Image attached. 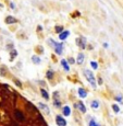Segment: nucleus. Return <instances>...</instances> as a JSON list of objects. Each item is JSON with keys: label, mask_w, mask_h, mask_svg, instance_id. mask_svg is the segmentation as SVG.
<instances>
[{"label": "nucleus", "mask_w": 123, "mask_h": 126, "mask_svg": "<svg viewBox=\"0 0 123 126\" xmlns=\"http://www.w3.org/2000/svg\"><path fill=\"white\" fill-rule=\"evenodd\" d=\"M84 75H85L87 81L93 86V88H96V87H97V84H96V78H95V76H94L93 72H91L90 70L86 69V70H84Z\"/></svg>", "instance_id": "nucleus-1"}, {"label": "nucleus", "mask_w": 123, "mask_h": 126, "mask_svg": "<svg viewBox=\"0 0 123 126\" xmlns=\"http://www.w3.org/2000/svg\"><path fill=\"white\" fill-rule=\"evenodd\" d=\"M49 42H50V44L55 47L56 54L57 55H61L62 54V49H63V44H62V43H57V42H55V41H52V40H49Z\"/></svg>", "instance_id": "nucleus-2"}, {"label": "nucleus", "mask_w": 123, "mask_h": 126, "mask_svg": "<svg viewBox=\"0 0 123 126\" xmlns=\"http://www.w3.org/2000/svg\"><path fill=\"white\" fill-rule=\"evenodd\" d=\"M56 123L58 126H67V121L62 115H57L56 116Z\"/></svg>", "instance_id": "nucleus-3"}, {"label": "nucleus", "mask_w": 123, "mask_h": 126, "mask_svg": "<svg viewBox=\"0 0 123 126\" xmlns=\"http://www.w3.org/2000/svg\"><path fill=\"white\" fill-rule=\"evenodd\" d=\"M15 117H16V120H18L19 122H23V121L25 120V116H24L23 113L21 112V111H19V110L15 111Z\"/></svg>", "instance_id": "nucleus-4"}, {"label": "nucleus", "mask_w": 123, "mask_h": 126, "mask_svg": "<svg viewBox=\"0 0 123 126\" xmlns=\"http://www.w3.org/2000/svg\"><path fill=\"white\" fill-rule=\"evenodd\" d=\"M78 95H79V98H82V99H84V98H86L87 96V91L85 90V89H83V88H78Z\"/></svg>", "instance_id": "nucleus-5"}, {"label": "nucleus", "mask_w": 123, "mask_h": 126, "mask_svg": "<svg viewBox=\"0 0 123 126\" xmlns=\"http://www.w3.org/2000/svg\"><path fill=\"white\" fill-rule=\"evenodd\" d=\"M54 104L56 108H60V104H61V102H60L59 98H58V92H55V96H54Z\"/></svg>", "instance_id": "nucleus-6"}, {"label": "nucleus", "mask_w": 123, "mask_h": 126, "mask_svg": "<svg viewBox=\"0 0 123 126\" xmlns=\"http://www.w3.org/2000/svg\"><path fill=\"white\" fill-rule=\"evenodd\" d=\"M69 35H70V32H69V31H62V32L59 34V38H60L61 41H64Z\"/></svg>", "instance_id": "nucleus-7"}, {"label": "nucleus", "mask_w": 123, "mask_h": 126, "mask_svg": "<svg viewBox=\"0 0 123 126\" xmlns=\"http://www.w3.org/2000/svg\"><path fill=\"white\" fill-rule=\"evenodd\" d=\"M38 106H39L40 109H42L43 111H45L46 112V114H49L50 113V110H49V108H48L46 104H44V103H38Z\"/></svg>", "instance_id": "nucleus-8"}, {"label": "nucleus", "mask_w": 123, "mask_h": 126, "mask_svg": "<svg viewBox=\"0 0 123 126\" xmlns=\"http://www.w3.org/2000/svg\"><path fill=\"white\" fill-rule=\"evenodd\" d=\"M62 113H63L64 116H69L70 114H71V109H70L67 105L63 106V109H62Z\"/></svg>", "instance_id": "nucleus-9"}, {"label": "nucleus", "mask_w": 123, "mask_h": 126, "mask_svg": "<svg viewBox=\"0 0 123 126\" xmlns=\"http://www.w3.org/2000/svg\"><path fill=\"white\" fill-rule=\"evenodd\" d=\"M76 106H78V109L81 111L82 113H86V108H85V105H84L83 102H78V104H76Z\"/></svg>", "instance_id": "nucleus-10"}, {"label": "nucleus", "mask_w": 123, "mask_h": 126, "mask_svg": "<svg viewBox=\"0 0 123 126\" xmlns=\"http://www.w3.org/2000/svg\"><path fill=\"white\" fill-rule=\"evenodd\" d=\"M6 23H7V24L16 23V19H14L13 16H7V19H6Z\"/></svg>", "instance_id": "nucleus-11"}, {"label": "nucleus", "mask_w": 123, "mask_h": 126, "mask_svg": "<svg viewBox=\"0 0 123 126\" xmlns=\"http://www.w3.org/2000/svg\"><path fill=\"white\" fill-rule=\"evenodd\" d=\"M40 93H42V96L45 100H49V94H48V92L45 89H40Z\"/></svg>", "instance_id": "nucleus-12"}, {"label": "nucleus", "mask_w": 123, "mask_h": 126, "mask_svg": "<svg viewBox=\"0 0 123 126\" xmlns=\"http://www.w3.org/2000/svg\"><path fill=\"white\" fill-rule=\"evenodd\" d=\"M61 65L63 66V68H64L66 71H69V70H70V67H69V65H67V63L66 59H62L61 60Z\"/></svg>", "instance_id": "nucleus-13"}, {"label": "nucleus", "mask_w": 123, "mask_h": 126, "mask_svg": "<svg viewBox=\"0 0 123 126\" xmlns=\"http://www.w3.org/2000/svg\"><path fill=\"white\" fill-rule=\"evenodd\" d=\"M90 106H91V109H94V110H97V109L99 108V102H98V101H96V100H94L93 102H91Z\"/></svg>", "instance_id": "nucleus-14"}, {"label": "nucleus", "mask_w": 123, "mask_h": 126, "mask_svg": "<svg viewBox=\"0 0 123 126\" xmlns=\"http://www.w3.org/2000/svg\"><path fill=\"white\" fill-rule=\"evenodd\" d=\"M32 60L34 64H40V58L38 56H33L32 57Z\"/></svg>", "instance_id": "nucleus-15"}, {"label": "nucleus", "mask_w": 123, "mask_h": 126, "mask_svg": "<svg viewBox=\"0 0 123 126\" xmlns=\"http://www.w3.org/2000/svg\"><path fill=\"white\" fill-rule=\"evenodd\" d=\"M83 60H84V55L82 54V53H79L78 56V64H82V63H83Z\"/></svg>", "instance_id": "nucleus-16"}, {"label": "nucleus", "mask_w": 123, "mask_h": 126, "mask_svg": "<svg viewBox=\"0 0 123 126\" xmlns=\"http://www.w3.org/2000/svg\"><path fill=\"white\" fill-rule=\"evenodd\" d=\"M112 110L114 111L115 113H119V112H120V108H119V105H118V104H112Z\"/></svg>", "instance_id": "nucleus-17"}, {"label": "nucleus", "mask_w": 123, "mask_h": 126, "mask_svg": "<svg viewBox=\"0 0 123 126\" xmlns=\"http://www.w3.org/2000/svg\"><path fill=\"white\" fill-rule=\"evenodd\" d=\"M88 126H100V125L98 124V123L96 122L95 120H90L89 123H88Z\"/></svg>", "instance_id": "nucleus-18"}, {"label": "nucleus", "mask_w": 123, "mask_h": 126, "mask_svg": "<svg viewBox=\"0 0 123 126\" xmlns=\"http://www.w3.org/2000/svg\"><path fill=\"white\" fill-rule=\"evenodd\" d=\"M47 78L48 79H52V78H54V72H52L51 70H49V71L47 72Z\"/></svg>", "instance_id": "nucleus-19"}, {"label": "nucleus", "mask_w": 123, "mask_h": 126, "mask_svg": "<svg viewBox=\"0 0 123 126\" xmlns=\"http://www.w3.org/2000/svg\"><path fill=\"white\" fill-rule=\"evenodd\" d=\"M90 66L93 67V69H97L98 68V64L96 62H91L90 63Z\"/></svg>", "instance_id": "nucleus-20"}, {"label": "nucleus", "mask_w": 123, "mask_h": 126, "mask_svg": "<svg viewBox=\"0 0 123 126\" xmlns=\"http://www.w3.org/2000/svg\"><path fill=\"white\" fill-rule=\"evenodd\" d=\"M56 31H57L58 33H61L62 31H63V29H62V26H57V28H56Z\"/></svg>", "instance_id": "nucleus-21"}, {"label": "nucleus", "mask_w": 123, "mask_h": 126, "mask_svg": "<svg viewBox=\"0 0 123 126\" xmlns=\"http://www.w3.org/2000/svg\"><path fill=\"white\" fill-rule=\"evenodd\" d=\"M115 100H117V101H119V102H122V96H121V95L117 96V98H115Z\"/></svg>", "instance_id": "nucleus-22"}, {"label": "nucleus", "mask_w": 123, "mask_h": 126, "mask_svg": "<svg viewBox=\"0 0 123 126\" xmlns=\"http://www.w3.org/2000/svg\"><path fill=\"white\" fill-rule=\"evenodd\" d=\"M15 84H16V86H19V87L22 86V83H21L20 81H18V80H15Z\"/></svg>", "instance_id": "nucleus-23"}, {"label": "nucleus", "mask_w": 123, "mask_h": 126, "mask_svg": "<svg viewBox=\"0 0 123 126\" xmlns=\"http://www.w3.org/2000/svg\"><path fill=\"white\" fill-rule=\"evenodd\" d=\"M69 63H70V64H74V63H75V62H74V59H73V58H70V59H69Z\"/></svg>", "instance_id": "nucleus-24"}]
</instances>
